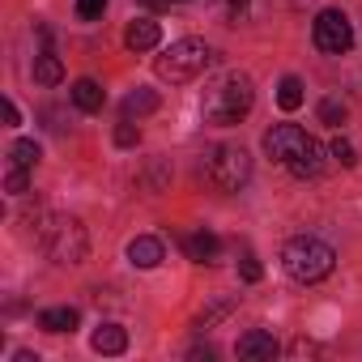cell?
<instances>
[{
    "instance_id": "obj_12",
    "label": "cell",
    "mask_w": 362,
    "mask_h": 362,
    "mask_svg": "<svg viewBox=\"0 0 362 362\" xmlns=\"http://www.w3.org/2000/svg\"><path fill=\"white\" fill-rule=\"evenodd\" d=\"M90 345H94L98 354H124V349H128V332H124L119 324H98L94 337H90Z\"/></svg>"
},
{
    "instance_id": "obj_27",
    "label": "cell",
    "mask_w": 362,
    "mask_h": 362,
    "mask_svg": "<svg viewBox=\"0 0 362 362\" xmlns=\"http://www.w3.org/2000/svg\"><path fill=\"white\" fill-rule=\"evenodd\" d=\"M226 5H230L235 13H247V5H252V0H226Z\"/></svg>"
},
{
    "instance_id": "obj_14",
    "label": "cell",
    "mask_w": 362,
    "mask_h": 362,
    "mask_svg": "<svg viewBox=\"0 0 362 362\" xmlns=\"http://www.w3.org/2000/svg\"><path fill=\"white\" fill-rule=\"evenodd\" d=\"M73 103H77L81 111H103V103H107V90H103L98 81L81 77V81L73 86Z\"/></svg>"
},
{
    "instance_id": "obj_11",
    "label": "cell",
    "mask_w": 362,
    "mask_h": 362,
    "mask_svg": "<svg viewBox=\"0 0 362 362\" xmlns=\"http://www.w3.org/2000/svg\"><path fill=\"white\" fill-rule=\"evenodd\" d=\"M128 260H132L136 269H158V264H162V239L136 235V239L128 243Z\"/></svg>"
},
{
    "instance_id": "obj_8",
    "label": "cell",
    "mask_w": 362,
    "mask_h": 362,
    "mask_svg": "<svg viewBox=\"0 0 362 362\" xmlns=\"http://www.w3.org/2000/svg\"><path fill=\"white\" fill-rule=\"evenodd\" d=\"M235 354H239L243 362H273V358L281 354V345H277V337H273V332L252 328V332H243V337H239Z\"/></svg>"
},
{
    "instance_id": "obj_23",
    "label": "cell",
    "mask_w": 362,
    "mask_h": 362,
    "mask_svg": "<svg viewBox=\"0 0 362 362\" xmlns=\"http://www.w3.org/2000/svg\"><path fill=\"white\" fill-rule=\"evenodd\" d=\"M136 141H141V128H136V124H132V119H128V124H119V128H115V145H124V149H132V145H136Z\"/></svg>"
},
{
    "instance_id": "obj_4",
    "label": "cell",
    "mask_w": 362,
    "mask_h": 362,
    "mask_svg": "<svg viewBox=\"0 0 362 362\" xmlns=\"http://www.w3.org/2000/svg\"><path fill=\"white\" fill-rule=\"evenodd\" d=\"M214 64V47L205 39H175L158 60H153V73L170 86H184V81H197L205 69Z\"/></svg>"
},
{
    "instance_id": "obj_25",
    "label": "cell",
    "mask_w": 362,
    "mask_h": 362,
    "mask_svg": "<svg viewBox=\"0 0 362 362\" xmlns=\"http://www.w3.org/2000/svg\"><path fill=\"white\" fill-rule=\"evenodd\" d=\"M103 9H107V0H77V13L90 22V18H103Z\"/></svg>"
},
{
    "instance_id": "obj_1",
    "label": "cell",
    "mask_w": 362,
    "mask_h": 362,
    "mask_svg": "<svg viewBox=\"0 0 362 362\" xmlns=\"http://www.w3.org/2000/svg\"><path fill=\"white\" fill-rule=\"evenodd\" d=\"M264 153L286 166L294 179H315L324 170V145L315 136H307L298 124H277L264 132Z\"/></svg>"
},
{
    "instance_id": "obj_6",
    "label": "cell",
    "mask_w": 362,
    "mask_h": 362,
    "mask_svg": "<svg viewBox=\"0 0 362 362\" xmlns=\"http://www.w3.org/2000/svg\"><path fill=\"white\" fill-rule=\"evenodd\" d=\"M205 175L214 179V188L222 192H239L252 179V153L243 145H214L205 158Z\"/></svg>"
},
{
    "instance_id": "obj_20",
    "label": "cell",
    "mask_w": 362,
    "mask_h": 362,
    "mask_svg": "<svg viewBox=\"0 0 362 362\" xmlns=\"http://www.w3.org/2000/svg\"><path fill=\"white\" fill-rule=\"evenodd\" d=\"M345 115H349V107H345L341 98H324V103H320V119H324V124L341 128V124H345Z\"/></svg>"
},
{
    "instance_id": "obj_10",
    "label": "cell",
    "mask_w": 362,
    "mask_h": 362,
    "mask_svg": "<svg viewBox=\"0 0 362 362\" xmlns=\"http://www.w3.org/2000/svg\"><path fill=\"white\" fill-rule=\"evenodd\" d=\"M184 252H188L197 264H214V260L222 256V239H218L214 230H197V235L184 239Z\"/></svg>"
},
{
    "instance_id": "obj_2",
    "label": "cell",
    "mask_w": 362,
    "mask_h": 362,
    "mask_svg": "<svg viewBox=\"0 0 362 362\" xmlns=\"http://www.w3.org/2000/svg\"><path fill=\"white\" fill-rule=\"evenodd\" d=\"M252 107H256V86H252L247 73H226V77H218V81L205 90V98H201L205 119L218 124V128H230V124L247 119Z\"/></svg>"
},
{
    "instance_id": "obj_13",
    "label": "cell",
    "mask_w": 362,
    "mask_h": 362,
    "mask_svg": "<svg viewBox=\"0 0 362 362\" xmlns=\"http://www.w3.org/2000/svg\"><path fill=\"white\" fill-rule=\"evenodd\" d=\"M77 307H47V311H39V328L43 332H73L77 328Z\"/></svg>"
},
{
    "instance_id": "obj_9",
    "label": "cell",
    "mask_w": 362,
    "mask_h": 362,
    "mask_svg": "<svg viewBox=\"0 0 362 362\" xmlns=\"http://www.w3.org/2000/svg\"><path fill=\"white\" fill-rule=\"evenodd\" d=\"M124 43H128L132 52H153V47L162 43V26H158V22H149V18H136V22H128Z\"/></svg>"
},
{
    "instance_id": "obj_5",
    "label": "cell",
    "mask_w": 362,
    "mask_h": 362,
    "mask_svg": "<svg viewBox=\"0 0 362 362\" xmlns=\"http://www.w3.org/2000/svg\"><path fill=\"white\" fill-rule=\"evenodd\" d=\"M39 239H43V252H47L56 264H81V260L90 256V235H86V226H81L77 218H69V214L43 218Z\"/></svg>"
},
{
    "instance_id": "obj_7",
    "label": "cell",
    "mask_w": 362,
    "mask_h": 362,
    "mask_svg": "<svg viewBox=\"0 0 362 362\" xmlns=\"http://www.w3.org/2000/svg\"><path fill=\"white\" fill-rule=\"evenodd\" d=\"M311 39H315V47H320L324 56H341V52L354 47V26H349V18H345L341 9H324V13L311 22Z\"/></svg>"
},
{
    "instance_id": "obj_19",
    "label": "cell",
    "mask_w": 362,
    "mask_h": 362,
    "mask_svg": "<svg viewBox=\"0 0 362 362\" xmlns=\"http://www.w3.org/2000/svg\"><path fill=\"white\" fill-rule=\"evenodd\" d=\"M235 307H239V298H222V303L205 307V311L197 315V328H201V332H205V328H214V324H218V320H226V315H230Z\"/></svg>"
},
{
    "instance_id": "obj_3",
    "label": "cell",
    "mask_w": 362,
    "mask_h": 362,
    "mask_svg": "<svg viewBox=\"0 0 362 362\" xmlns=\"http://www.w3.org/2000/svg\"><path fill=\"white\" fill-rule=\"evenodd\" d=\"M332 264H337V252H332L324 239H315V235H294V239L281 247V269H286L294 281H303V286L324 281V277L332 273Z\"/></svg>"
},
{
    "instance_id": "obj_16",
    "label": "cell",
    "mask_w": 362,
    "mask_h": 362,
    "mask_svg": "<svg viewBox=\"0 0 362 362\" xmlns=\"http://www.w3.org/2000/svg\"><path fill=\"white\" fill-rule=\"evenodd\" d=\"M158 111V94L153 90H132L128 98H124V119H145V115H153Z\"/></svg>"
},
{
    "instance_id": "obj_24",
    "label": "cell",
    "mask_w": 362,
    "mask_h": 362,
    "mask_svg": "<svg viewBox=\"0 0 362 362\" xmlns=\"http://www.w3.org/2000/svg\"><path fill=\"white\" fill-rule=\"evenodd\" d=\"M239 277H243V281H260V277H264L260 260H256V256H243V260H239Z\"/></svg>"
},
{
    "instance_id": "obj_15",
    "label": "cell",
    "mask_w": 362,
    "mask_h": 362,
    "mask_svg": "<svg viewBox=\"0 0 362 362\" xmlns=\"http://www.w3.org/2000/svg\"><path fill=\"white\" fill-rule=\"evenodd\" d=\"M35 81H39V86H60V81H64V64H60L56 52H39V60H35Z\"/></svg>"
},
{
    "instance_id": "obj_17",
    "label": "cell",
    "mask_w": 362,
    "mask_h": 362,
    "mask_svg": "<svg viewBox=\"0 0 362 362\" xmlns=\"http://www.w3.org/2000/svg\"><path fill=\"white\" fill-rule=\"evenodd\" d=\"M277 107H281V111H298V107H303V81H298V77H281V86H277Z\"/></svg>"
},
{
    "instance_id": "obj_26",
    "label": "cell",
    "mask_w": 362,
    "mask_h": 362,
    "mask_svg": "<svg viewBox=\"0 0 362 362\" xmlns=\"http://www.w3.org/2000/svg\"><path fill=\"white\" fill-rule=\"evenodd\" d=\"M5 119H9V128H18V124H22V111H18V103H13V98H5Z\"/></svg>"
},
{
    "instance_id": "obj_22",
    "label": "cell",
    "mask_w": 362,
    "mask_h": 362,
    "mask_svg": "<svg viewBox=\"0 0 362 362\" xmlns=\"http://www.w3.org/2000/svg\"><path fill=\"white\" fill-rule=\"evenodd\" d=\"M5 188H9L13 197H22V192L30 188V179H26V166H9V175H5Z\"/></svg>"
},
{
    "instance_id": "obj_18",
    "label": "cell",
    "mask_w": 362,
    "mask_h": 362,
    "mask_svg": "<svg viewBox=\"0 0 362 362\" xmlns=\"http://www.w3.org/2000/svg\"><path fill=\"white\" fill-rule=\"evenodd\" d=\"M39 158H43L39 141H13V145H9V162H13V166H26V170H30Z\"/></svg>"
},
{
    "instance_id": "obj_21",
    "label": "cell",
    "mask_w": 362,
    "mask_h": 362,
    "mask_svg": "<svg viewBox=\"0 0 362 362\" xmlns=\"http://www.w3.org/2000/svg\"><path fill=\"white\" fill-rule=\"evenodd\" d=\"M328 153H332V158H337L341 166H358V153H354V145H349L345 136H337V141L328 145Z\"/></svg>"
}]
</instances>
